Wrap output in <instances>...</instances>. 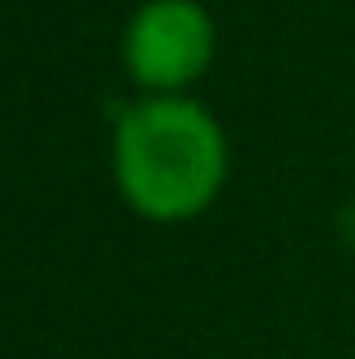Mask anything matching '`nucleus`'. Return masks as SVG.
Listing matches in <instances>:
<instances>
[{"label": "nucleus", "instance_id": "f257e3e1", "mask_svg": "<svg viewBox=\"0 0 355 359\" xmlns=\"http://www.w3.org/2000/svg\"><path fill=\"white\" fill-rule=\"evenodd\" d=\"M114 173L128 205L155 223L196 219L228 177L219 118L187 96H151L119 118Z\"/></svg>", "mask_w": 355, "mask_h": 359}, {"label": "nucleus", "instance_id": "f03ea898", "mask_svg": "<svg viewBox=\"0 0 355 359\" xmlns=\"http://www.w3.org/2000/svg\"><path fill=\"white\" fill-rule=\"evenodd\" d=\"M133 78L155 96H178L214 60V23L196 0H146L123 36Z\"/></svg>", "mask_w": 355, "mask_h": 359}]
</instances>
